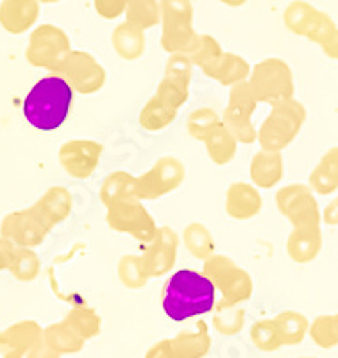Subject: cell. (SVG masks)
<instances>
[{
	"instance_id": "obj_15",
	"label": "cell",
	"mask_w": 338,
	"mask_h": 358,
	"mask_svg": "<svg viewBox=\"0 0 338 358\" xmlns=\"http://www.w3.org/2000/svg\"><path fill=\"white\" fill-rule=\"evenodd\" d=\"M2 335L4 341L0 344V358H27L43 342V328L33 319L8 326Z\"/></svg>"
},
{
	"instance_id": "obj_47",
	"label": "cell",
	"mask_w": 338,
	"mask_h": 358,
	"mask_svg": "<svg viewBox=\"0 0 338 358\" xmlns=\"http://www.w3.org/2000/svg\"><path fill=\"white\" fill-rule=\"evenodd\" d=\"M145 358H175L174 346H172V338H161L156 344H152L147 350Z\"/></svg>"
},
{
	"instance_id": "obj_18",
	"label": "cell",
	"mask_w": 338,
	"mask_h": 358,
	"mask_svg": "<svg viewBox=\"0 0 338 358\" xmlns=\"http://www.w3.org/2000/svg\"><path fill=\"white\" fill-rule=\"evenodd\" d=\"M251 72H253V66L249 65L247 59L235 52H222V56H219L215 62L203 69L206 78L213 79L222 86H229V88L238 83L249 81Z\"/></svg>"
},
{
	"instance_id": "obj_16",
	"label": "cell",
	"mask_w": 338,
	"mask_h": 358,
	"mask_svg": "<svg viewBox=\"0 0 338 358\" xmlns=\"http://www.w3.org/2000/svg\"><path fill=\"white\" fill-rule=\"evenodd\" d=\"M226 213L231 219L251 220L260 215L261 208H263V197L260 194V188L254 187L253 183H245V181H237V183L229 185L226 192Z\"/></svg>"
},
{
	"instance_id": "obj_34",
	"label": "cell",
	"mask_w": 338,
	"mask_h": 358,
	"mask_svg": "<svg viewBox=\"0 0 338 358\" xmlns=\"http://www.w3.org/2000/svg\"><path fill=\"white\" fill-rule=\"evenodd\" d=\"M41 271V260L38 252L31 248H17L9 265V273L15 280L22 283H31L38 278Z\"/></svg>"
},
{
	"instance_id": "obj_46",
	"label": "cell",
	"mask_w": 338,
	"mask_h": 358,
	"mask_svg": "<svg viewBox=\"0 0 338 358\" xmlns=\"http://www.w3.org/2000/svg\"><path fill=\"white\" fill-rule=\"evenodd\" d=\"M129 0H95V9L102 18L113 20L126 13Z\"/></svg>"
},
{
	"instance_id": "obj_33",
	"label": "cell",
	"mask_w": 338,
	"mask_h": 358,
	"mask_svg": "<svg viewBox=\"0 0 338 358\" xmlns=\"http://www.w3.org/2000/svg\"><path fill=\"white\" fill-rule=\"evenodd\" d=\"M117 274H119L120 283L129 290L145 289L147 283L151 281L140 255H126L120 258L117 265Z\"/></svg>"
},
{
	"instance_id": "obj_52",
	"label": "cell",
	"mask_w": 338,
	"mask_h": 358,
	"mask_svg": "<svg viewBox=\"0 0 338 358\" xmlns=\"http://www.w3.org/2000/svg\"><path fill=\"white\" fill-rule=\"evenodd\" d=\"M335 326H337V331H338V313H335Z\"/></svg>"
},
{
	"instance_id": "obj_2",
	"label": "cell",
	"mask_w": 338,
	"mask_h": 358,
	"mask_svg": "<svg viewBox=\"0 0 338 358\" xmlns=\"http://www.w3.org/2000/svg\"><path fill=\"white\" fill-rule=\"evenodd\" d=\"M73 88L63 76L50 72L29 90L24 101V117L40 131H54L68 118L73 104Z\"/></svg>"
},
{
	"instance_id": "obj_22",
	"label": "cell",
	"mask_w": 338,
	"mask_h": 358,
	"mask_svg": "<svg viewBox=\"0 0 338 358\" xmlns=\"http://www.w3.org/2000/svg\"><path fill=\"white\" fill-rule=\"evenodd\" d=\"M38 18L36 0H6L0 8V22L11 34L25 33Z\"/></svg>"
},
{
	"instance_id": "obj_43",
	"label": "cell",
	"mask_w": 338,
	"mask_h": 358,
	"mask_svg": "<svg viewBox=\"0 0 338 358\" xmlns=\"http://www.w3.org/2000/svg\"><path fill=\"white\" fill-rule=\"evenodd\" d=\"M159 6H161V25L193 20L190 0H159Z\"/></svg>"
},
{
	"instance_id": "obj_9",
	"label": "cell",
	"mask_w": 338,
	"mask_h": 358,
	"mask_svg": "<svg viewBox=\"0 0 338 358\" xmlns=\"http://www.w3.org/2000/svg\"><path fill=\"white\" fill-rule=\"evenodd\" d=\"M186 178L184 163L175 156H161L151 169L136 176V194L140 201H156L183 185Z\"/></svg>"
},
{
	"instance_id": "obj_20",
	"label": "cell",
	"mask_w": 338,
	"mask_h": 358,
	"mask_svg": "<svg viewBox=\"0 0 338 358\" xmlns=\"http://www.w3.org/2000/svg\"><path fill=\"white\" fill-rule=\"evenodd\" d=\"M175 358H204L212 350V337H210L208 324L199 321L196 328L181 330L172 337Z\"/></svg>"
},
{
	"instance_id": "obj_35",
	"label": "cell",
	"mask_w": 338,
	"mask_h": 358,
	"mask_svg": "<svg viewBox=\"0 0 338 358\" xmlns=\"http://www.w3.org/2000/svg\"><path fill=\"white\" fill-rule=\"evenodd\" d=\"M126 15L131 25L145 31L161 22V6L158 0H129Z\"/></svg>"
},
{
	"instance_id": "obj_1",
	"label": "cell",
	"mask_w": 338,
	"mask_h": 358,
	"mask_svg": "<svg viewBox=\"0 0 338 358\" xmlns=\"http://www.w3.org/2000/svg\"><path fill=\"white\" fill-rule=\"evenodd\" d=\"M216 289L204 273L183 268L165 281L161 290V306L172 321L204 315L216 306Z\"/></svg>"
},
{
	"instance_id": "obj_6",
	"label": "cell",
	"mask_w": 338,
	"mask_h": 358,
	"mask_svg": "<svg viewBox=\"0 0 338 358\" xmlns=\"http://www.w3.org/2000/svg\"><path fill=\"white\" fill-rule=\"evenodd\" d=\"M276 206L292 224V229L321 228L322 213L315 199V192L308 185L293 183L279 188L276 194Z\"/></svg>"
},
{
	"instance_id": "obj_28",
	"label": "cell",
	"mask_w": 338,
	"mask_h": 358,
	"mask_svg": "<svg viewBox=\"0 0 338 358\" xmlns=\"http://www.w3.org/2000/svg\"><path fill=\"white\" fill-rule=\"evenodd\" d=\"M200 34L193 31L192 22L165 24L161 33V47L168 54H190L199 41Z\"/></svg>"
},
{
	"instance_id": "obj_7",
	"label": "cell",
	"mask_w": 338,
	"mask_h": 358,
	"mask_svg": "<svg viewBox=\"0 0 338 358\" xmlns=\"http://www.w3.org/2000/svg\"><path fill=\"white\" fill-rule=\"evenodd\" d=\"M258 104L260 102L254 97L249 81L238 83L229 92V101L222 115V122L238 143L251 145L258 142V129L253 124V115Z\"/></svg>"
},
{
	"instance_id": "obj_26",
	"label": "cell",
	"mask_w": 338,
	"mask_h": 358,
	"mask_svg": "<svg viewBox=\"0 0 338 358\" xmlns=\"http://www.w3.org/2000/svg\"><path fill=\"white\" fill-rule=\"evenodd\" d=\"M310 188L318 196H330L338 190V145L324 152L310 174Z\"/></svg>"
},
{
	"instance_id": "obj_53",
	"label": "cell",
	"mask_w": 338,
	"mask_h": 358,
	"mask_svg": "<svg viewBox=\"0 0 338 358\" xmlns=\"http://www.w3.org/2000/svg\"><path fill=\"white\" fill-rule=\"evenodd\" d=\"M2 341H4V335H2V331H0V344H2Z\"/></svg>"
},
{
	"instance_id": "obj_3",
	"label": "cell",
	"mask_w": 338,
	"mask_h": 358,
	"mask_svg": "<svg viewBox=\"0 0 338 358\" xmlns=\"http://www.w3.org/2000/svg\"><path fill=\"white\" fill-rule=\"evenodd\" d=\"M306 122V108L295 99L279 102L258 129V143L265 151L281 152L290 145Z\"/></svg>"
},
{
	"instance_id": "obj_55",
	"label": "cell",
	"mask_w": 338,
	"mask_h": 358,
	"mask_svg": "<svg viewBox=\"0 0 338 358\" xmlns=\"http://www.w3.org/2000/svg\"><path fill=\"white\" fill-rule=\"evenodd\" d=\"M302 358H315V357H302Z\"/></svg>"
},
{
	"instance_id": "obj_19",
	"label": "cell",
	"mask_w": 338,
	"mask_h": 358,
	"mask_svg": "<svg viewBox=\"0 0 338 358\" xmlns=\"http://www.w3.org/2000/svg\"><path fill=\"white\" fill-rule=\"evenodd\" d=\"M251 181L254 187L263 188V190H270L285 176V159H283V152L276 151H265L260 149L256 155L251 159Z\"/></svg>"
},
{
	"instance_id": "obj_50",
	"label": "cell",
	"mask_w": 338,
	"mask_h": 358,
	"mask_svg": "<svg viewBox=\"0 0 338 358\" xmlns=\"http://www.w3.org/2000/svg\"><path fill=\"white\" fill-rule=\"evenodd\" d=\"M322 49H324L326 56L333 57V59H337L338 62V33H335L330 41H326V43L322 45Z\"/></svg>"
},
{
	"instance_id": "obj_4",
	"label": "cell",
	"mask_w": 338,
	"mask_h": 358,
	"mask_svg": "<svg viewBox=\"0 0 338 358\" xmlns=\"http://www.w3.org/2000/svg\"><path fill=\"white\" fill-rule=\"evenodd\" d=\"M203 273L212 280L216 292L220 294V301L216 305H244L253 296L254 283L251 274L226 255L215 252L204 262Z\"/></svg>"
},
{
	"instance_id": "obj_8",
	"label": "cell",
	"mask_w": 338,
	"mask_h": 358,
	"mask_svg": "<svg viewBox=\"0 0 338 358\" xmlns=\"http://www.w3.org/2000/svg\"><path fill=\"white\" fill-rule=\"evenodd\" d=\"M106 222L113 231L126 233L145 245L154 241L159 228L154 217L143 206V201L138 199L120 201L108 206Z\"/></svg>"
},
{
	"instance_id": "obj_38",
	"label": "cell",
	"mask_w": 338,
	"mask_h": 358,
	"mask_svg": "<svg viewBox=\"0 0 338 358\" xmlns=\"http://www.w3.org/2000/svg\"><path fill=\"white\" fill-rule=\"evenodd\" d=\"M220 122H222V118L219 117L215 110H212V108H199V110L192 111L190 117H188L186 131L193 140L204 142L210 131L219 126Z\"/></svg>"
},
{
	"instance_id": "obj_10",
	"label": "cell",
	"mask_w": 338,
	"mask_h": 358,
	"mask_svg": "<svg viewBox=\"0 0 338 358\" xmlns=\"http://www.w3.org/2000/svg\"><path fill=\"white\" fill-rule=\"evenodd\" d=\"M54 73L63 76L73 92L81 95L97 94L98 90L104 88L108 79V72L101 62L84 50H72Z\"/></svg>"
},
{
	"instance_id": "obj_12",
	"label": "cell",
	"mask_w": 338,
	"mask_h": 358,
	"mask_svg": "<svg viewBox=\"0 0 338 358\" xmlns=\"http://www.w3.org/2000/svg\"><path fill=\"white\" fill-rule=\"evenodd\" d=\"M49 233L50 229L38 219L31 206L8 213L0 224V236L17 248H38L45 242Z\"/></svg>"
},
{
	"instance_id": "obj_24",
	"label": "cell",
	"mask_w": 338,
	"mask_h": 358,
	"mask_svg": "<svg viewBox=\"0 0 338 358\" xmlns=\"http://www.w3.org/2000/svg\"><path fill=\"white\" fill-rule=\"evenodd\" d=\"M145 31L124 22L111 34V45L115 52L126 62H136L145 54Z\"/></svg>"
},
{
	"instance_id": "obj_51",
	"label": "cell",
	"mask_w": 338,
	"mask_h": 358,
	"mask_svg": "<svg viewBox=\"0 0 338 358\" xmlns=\"http://www.w3.org/2000/svg\"><path fill=\"white\" fill-rule=\"evenodd\" d=\"M220 2H224V4L231 6V8H238V6H244L247 0H220Z\"/></svg>"
},
{
	"instance_id": "obj_37",
	"label": "cell",
	"mask_w": 338,
	"mask_h": 358,
	"mask_svg": "<svg viewBox=\"0 0 338 358\" xmlns=\"http://www.w3.org/2000/svg\"><path fill=\"white\" fill-rule=\"evenodd\" d=\"M251 341L263 353H274L283 346L281 335L274 319H261L251 326Z\"/></svg>"
},
{
	"instance_id": "obj_30",
	"label": "cell",
	"mask_w": 338,
	"mask_h": 358,
	"mask_svg": "<svg viewBox=\"0 0 338 358\" xmlns=\"http://www.w3.org/2000/svg\"><path fill=\"white\" fill-rule=\"evenodd\" d=\"M183 244L186 251L192 255L193 258L200 262H206L215 255V241L213 235L204 224L200 222H190L186 228L183 229Z\"/></svg>"
},
{
	"instance_id": "obj_54",
	"label": "cell",
	"mask_w": 338,
	"mask_h": 358,
	"mask_svg": "<svg viewBox=\"0 0 338 358\" xmlns=\"http://www.w3.org/2000/svg\"><path fill=\"white\" fill-rule=\"evenodd\" d=\"M43 2H56V0H43Z\"/></svg>"
},
{
	"instance_id": "obj_49",
	"label": "cell",
	"mask_w": 338,
	"mask_h": 358,
	"mask_svg": "<svg viewBox=\"0 0 338 358\" xmlns=\"http://www.w3.org/2000/svg\"><path fill=\"white\" fill-rule=\"evenodd\" d=\"M322 220H324L328 226H338V197L331 201V203L324 208Z\"/></svg>"
},
{
	"instance_id": "obj_11",
	"label": "cell",
	"mask_w": 338,
	"mask_h": 358,
	"mask_svg": "<svg viewBox=\"0 0 338 358\" xmlns=\"http://www.w3.org/2000/svg\"><path fill=\"white\" fill-rule=\"evenodd\" d=\"M70 52H72V45L65 31L54 25H41L31 34L27 50H25V59L29 65L36 69L54 72Z\"/></svg>"
},
{
	"instance_id": "obj_48",
	"label": "cell",
	"mask_w": 338,
	"mask_h": 358,
	"mask_svg": "<svg viewBox=\"0 0 338 358\" xmlns=\"http://www.w3.org/2000/svg\"><path fill=\"white\" fill-rule=\"evenodd\" d=\"M15 249H17V245H13L11 242L0 236V271H9Z\"/></svg>"
},
{
	"instance_id": "obj_13",
	"label": "cell",
	"mask_w": 338,
	"mask_h": 358,
	"mask_svg": "<svg viewBox=\"0 0 338 358\" xmlns=\"http://www.w3.org/2000/svg\"><path fill=\"white\" fill-rule=\"evenodd\" d=\"M104 147L95 140H68L59 147L57 159L63 171L73 179H88L97 171Z\"/></svg>"
},
{
	"instance_id": "obj_42",
	"label": "cell",
	"mask_w": 338,
	"mask_h": 358,
	"mask_svg": "<svg viewBox=\"0 0 338 358\" xmlns=\"http://www.w3.org/2000/svg\"><path fill=\"white\" fill-rule=\"evenodd\" d=\"M222 52L224 50H222V47H220V43L215 38L210 36V34H200L199 41H197V45L188 56L193 62V65L203 70L204 66H208L210 63L215 62L216 57L222 56Z\"/></svg>"
},
{
	"instance_id": "obj_31",
	"label": "cell",
	"mask_w": 338,
	"mask_h": 358,
	"mask_svg": "<svg viewBox=\"0 0 338 358\" xmlns=\"http://www.w3.org/2000/svg\"><path fill=\"white\" fill-rule=\"evenodd\" d=\"M274 321H276L277 330L281 335L283 346H297L310 331V321L306 319V315L295 312V310H285V312L277 313Z\"/></svg>"
},
{
	"instance_id": "obj_44",
	"label": "cell",
	"mask_w": 338,
	"mask_h": 358,
	"mask_svg": "<svg viewBox=\"0 0 338 358\" xmlns=\"http://www.w3.org/2000/svg\"><path fill=\"white\" fill-rule=\"evenodd\" d=\"M193 62L190 59L188 54H170V57L165 63V76L163 78L174 79L183 85L190 86L192 81V72H193Z\"/></svg>"
},
{
	"instance_id": "obj_5",
	"label": "cell",
	"mask_w": 338,
	"mask_h": 358,
	"mask_svg": "<svg viewBox=\"0 0 338 358\" xmlns=\"http://www.w3.org/2000/svg\"><path fill=\"white\" fill-rule=\"evenodd\" d=\"M249 85L256 101L269 106L290 101L295 92L292 69L279 57H267L256 63L249 78Z\"/></svg>"
},
{
	"instance_id": "obj_21",
	"label": "cell",
	"mask_w": 338,
	"mask_h": 358,
	"mask_svg": "<svg viewBox=\"0 0 338 358\" xmlns=\"http://www.w3.org/2000/svg\"><path fill=\"white\" fill-rule=\"evenodd\" d=\"M322 249L321 228L292 229L286 238V252L290 260L299 265L310 264L318 257Z\"/></svg>"
},
{
	"instance_id": "obj_14",
	"label": "cell",
	"mask_w": 338,
	"mask_h": 358,
	"mask_svg": "<svg viewBox=\"0 0 338 358\" xmlns=\"http://www.w3.org/2000/svg\"><path fill=\"white\" fill-rule=\"evenodd\" d=\"M177 249H179V235L168 226H159L154 241L147 244V248L140 255L151 280L163 278L172 273L177 260Z\"/></svg>"
},
{
	"instance_id": "obj_29",
	"label": "cell",
	"mask_w": 338,
	"mask_h": 358,
	"mask_svg": "<svg viewBox=\"0 0 338 358\" xmlns=\"http://www.w3.org/2000/svg\"><path fill=\"white\" fill-rule=\"evenodd\" d=\"M177 111L179 110L168 106L167 102L161 101L158 95H152L143 106V110L140 111L138 122L143 129L151 131V133L163 131L177 118Z\"/></svg>"
},
{
	"instance_id": "obj_40",
	"label": "cell",
	"mask_w": 338,
	"mask_h": 358,
	"mask_svg": "<svg viewBox=\"0 0 338 358\" xmlns=\"http://www.w3.org/2000/svg\"><path fill=\"white\" fill-rule=\"evenodd\" d=\"M315 17H317V13L310 6L302 4V2H293L285 11V25L293 34L306 36Z\"/></svg>"
},
{
	"instance_id": "obj_36",
	"label": "cell",
	"mask_w": 338,
	"mask_h": 358,
	"mask_svg": "<svg viewBox=\"0 0 338 358\" xmlns=\"http://www.w3.org/2000/svg\"><path fill=\"white\" fill-rule=\"evenodd\" d=\"M245 315H247V312H245L244 305H216L215 313H213V326L220 335L233 337V335H238L244 330Z\"/></svg>"
},
{
	"instance_id": "obj_39",
	"label": "cell",
	"mask_w": 338,
	"mask_h": 358,
	"mask_svg": "<svg viewBox=\"0 0 338 358\" xmlns=\"http://www.w3.org/2000/svg\"><path fill=\"white\" fill-rule=\"evenodd\" d=\"M308 335L322 350H331L338 346V331L335 326V315H318L310 322Z\"/></svg>"
},
{
	"instance_id": "obj_45",
	"label": "cell",
	"mask_w": 338,
	"mask_h": 358,
	"mask_svg": "<svg viewBox=\"0 0 338 358\" xmlns=\"http://www.w3.org/2000/svg\"><path fill=\"white\" fill-rule=\"evenodd\" d=\"M335 33H337V31H335L331 20H328L324 15H317V17L314 18V22H311L308 33H306V38L315 41V43L324 45L326 41H330L331 38H333Z\"/></svg>"
},
{
	"instance_id": "obj_23",
	"label": "cell",
	"mask_w": 338,
	"mask_h": 358,
	"mask_svg": "<svg viewBox=\"0 0 338 358\" xmlns=\"http://www.w3.org/2000/svg\"><path fill=\"white\" fill-rule=\"evenodd\" d=\"M98 197H101V203L106 208L111 206V204L120 203V201L138 199V194H136V176L129 174L126 171L111 172L102 181Z\"/></svg>"
},
{
	"instance_id": "obj_17",
	"label": "cell",
	"mask_w": 338,
	"mask_h": 358,
	"mask_svg": "<svg viewBox=\"0 0 338 358\" xmlns=\"http://www.w3.org/2000/svg\"><path fill=\"white\" fill-rule=\"evenodd\" d=\"M31 208L38 215V219L52 231L56 226L65 222L72 213V194L65 187H50Z\"/></svg>"
},
{
	"instance_id": "obj_41",
	"label": "cell",
	"mask_w": 338,
	"mask_h": 358,
	"mask_svg": "<svg viewBox=\"0 0 338 358\" xmlns=\"http://www.w3.org/2000/svg\"><path fill=\"white\" fill-rule=\"evenodd\" d=\"M154 95H158L161 101L167 102L168 106L175 108V110H181L186 104L188 97H190V86L183 85L179 81H174V79L163 78L159 81Z\"/></svg>"
},
{
	"instance_id": "obj_25",
	"label": "cell",
	"mask_w": 338,
	"mask_h": 358,
	"mask_svg": "<svg viewBox=\"0 0 338 358\" xmlns=\"http://www.w3.org/2000/svg\"><path fill=\"white\" fill-rule=\"evenodd\" d=\"M43 342L59 357L63 355H75L82 351L86 341L79 334L73 331L65 321L52 322L43 328Z\"/></svg>"
},
{
	"instance_id": "obj_27",
	"label": "cell",
	"mask_w": 338,
	"mask_h": 358,
	"mask_svg": "<svg viewBox=\"0 0 338 358\" xmlns=\"http://www.w3.org/2000/svg\"><path fill=\"white\" fill-rule=\"evenodd\" d=\"M204 145H206V151H208L210 159H212L215 165L219 167H224L235 159L238 149L237 138L229 133L228 127L224 126V122H220L219 126L213 127L210 131V134L204 138Z\"/></svg>"
},
{
	"instance_id": "obj_32",
	"label": "cell",
	"mask_w": 338,
	"mask_h": 358,
	"mask_svg": "<svg viewBox=\"0 0 338 358\" xmlns=\"http://www.w3.org/2000/svg\"><path fill=\"white\" fill-rule=\"evenodd\" d=\"M63 321L73 328L75 334L81 335L84 341L95 338L102 330V317L97 313V310L90 306H73L68 310Z\"/></svg>"
}]
</instances>
